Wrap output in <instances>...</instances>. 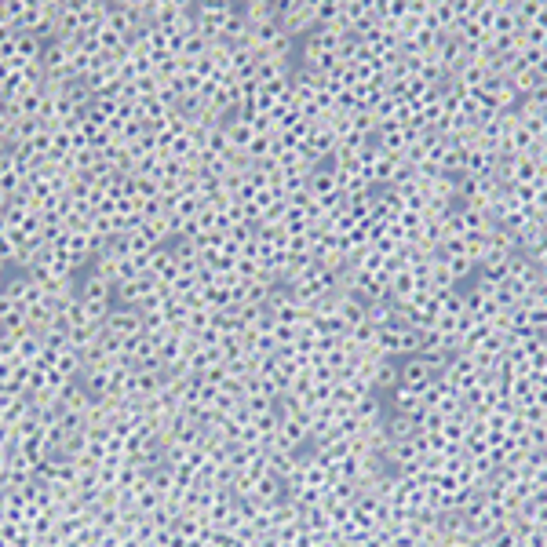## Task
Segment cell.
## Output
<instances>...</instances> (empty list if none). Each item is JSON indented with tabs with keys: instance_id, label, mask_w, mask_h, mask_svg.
Instances as JSON below:
<instances>
[{
	"instance_id": "1",
	"label": "cell",
	"mask_w": 547,
	"mask_h": 547,
	"mask_svg": "<svg viewBox=\"0 0 547 547\" xmlns=\"http://www.w3.org/2000/svg\"><path fill=\"white\" fill-rule=\"evenodd\" d=\"M241 4H194V37H201L212 48L234 44V37L241 33Z\"/></svg>"
},
{
	"instance_id": "2",
	"label": "cell",
	"mask_w": 547,
	"mask_h": 547,
	"mask_svg": "<svg viewBox=\"0 0 547 547\" xmlns=\"http://www.w3.org/2000/svg\"><path fill=\"white\" fill-rule=\"evenodd\" d=\"M278 26L300 44L303 37H310V33L318 30V0H289V4H278Z\"/></svg>"
}]
</instances>
